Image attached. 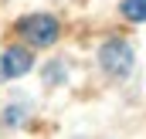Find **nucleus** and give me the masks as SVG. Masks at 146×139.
Listing matches in <instances>:
<instances>
[{
  "mask_svg": "<svg viewBox=\"0 0 146 139\" xmlns=\"http://www.w3.org/2000/svg\"><path fill=\"white\" fill-rule=\"evenodd\" d=\"M21 34L27 37L31 44L44 48V44H51V41L58 37V21H54V17H48V14H34V17H24V21H21Z\"/></svg>",
  "mask_w": 146,
  "mask_h": 139,
  "instance_id": "1",
  "label": "nucleus"
},
{
  "mask_svg": "<svg viewBox=\"0 0 146 139\" xmlns=\"http://www.w3.org/2000/svg\"><path fill=\"white\" fill-rule=\"evenodd\" d=\"M99 58H102V68L109 71V75H129V68H133V48H129L126 41H109V44H102Z\"/></svg>",
  "mask_w": 146,
  "mask_h": 139,
  "instance_id": "2",
  "label": "nucleus"
},
{
  "mask_svg": "<svg viewBox=\"0 0 146 139\" xmlns=\"http://www.w3.org/2000/svg\"><path fill=\"white\" fill-rule=\"evenodd\" d=\"M27 68H31V51L27 48H7V54H3V75L7 78H17Z\"/></svg>",
  "mask_w": 146,
  "mask_h": 139,
  "instance_id": "3",
  "label": "nucleus"
},
{
  "mask_svg": "<svg viewBox=\"0 0 146 139\" xmlns=\"http://www.w3.org/2000/svg\"><path fill=\"white\" fill-rule=\"evenodd\" d=\"M126 21H146V0H122Z\"/></svg>",
  "mask_w": 146,
  "mask_h": 139,
  "instance_id": "4",
  "label": "nucleus"
}]
</instances>
